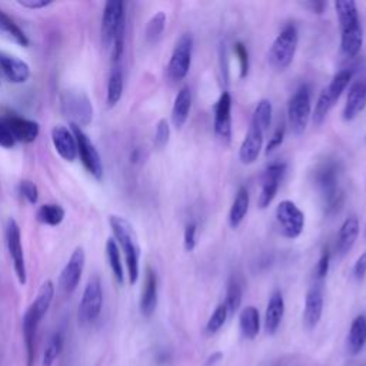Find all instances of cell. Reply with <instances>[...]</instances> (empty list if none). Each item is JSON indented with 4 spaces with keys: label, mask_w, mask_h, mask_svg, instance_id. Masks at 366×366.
Instances as JSON below:
<instances>
[{
    "label": "cell",
    "mask_w": 366,
    "mask_h": 366,
    "mask_svg": "<svg viewBox=\"0 0 366 366\" xmlns=\"http://www.w3.org/2000/svg\"><path fill=\"white\" fill-rule=\"evenodd\" d=\"M285 133H286L285 125H279V127L275 130V133L272 135V137L269 139V142H268V144H266V149H265V154H266V155L272 154L275 149H278L279 146L283 143V140H285Z\"/></svg>",
    "instance_id": "44"
},
{
    "label": "cell",
    "mask_w": 366,
    "mask_h": 366,
    "mask_svg": "<svg viewBox=\"0 0 366 366\" xmlns=\"http://www.w3.org/2000/svg\"><path fill=\"white\" fill-rule=\"evenodd\" d=\"M192 110V92L188 86H183L173 102V108H172V123L176 129H182L185 126V123L189 119Z\"/></svg>",
    "instance_id": "26"
},
{
    "label": "cell",
    "mask_w": 366,
    "mask_h": 366,
    "mask_svg": "<svg viewBox=\"0 0 366 366\" xmlns=\"http://www.w3.org/2000/svg\"><path fill=\"white\" fill-rule=\"evenodd\" d=\"M329 263H331V253L328 249H325L319 258V262L316 265V278L324 279L326 278L329 272Z\"/></svg>",
    "instance_id": "47"
},
{
    "label": "cell",
    "mask_w": 366,
    "mask_h": 366,
    "mask_svg": "<svg viewBox=\"0 0 366 366\" xmlns=\"http://www.w3.org/2000/svg\"><path fill=\"white\" fill-rule=\"evenodd\" d=\"M52 143L57 155L66 162H75L78 158V143L70 127L57 125L52 129Z\"/></svg>",
    "instance_id": "18"
},
{
    "label": "cell",
    "mask_w": 366,
    "mask_h": 366,
    "mask_svg": "<svg viewBox=\"0 0 366 366\" xmlns=\"http://www.w3.org/2000/svg\"><path fill=\"white\" fill-rule=\"evenodd\" d=\"M103 307V287L99 276H92L84 290V297L79 305V321L84 325L93 324Z\"/></svg>",
    "instance_id": "11"
},
{
    "label": "cell",
    "mask_w": 366,
    "mask_h": 366,
    "mask_svg": "<svg viewBox=\"0 0 366 366\" xmlns=\"http://www.w3.org/2000/svg\"><path fill=\"white\" fill-rule=\"evenodd\" d=\"M316 185L325 202L328 215L339 212L342 206V192L338 188V168L333 162L324 164L316 171Z\"/></svg>",
    "instance_id": "7"
},
{
    "label": "cell",
    "mask_w": 366,
    "mask_h": 366,
    "mask_svg": "<svg viewBox=\"0 0 366 366\" xmlns=\"http://www.w3.org/2000/svg\"><path fill=\"white\" fill-rule=\"evenodd\" d=\"M213 129L216 136L224 143H231L232 140V98L229 92H224L219 96L213 106Z\"/></svg>",
    "instance_id": "15"
},
{
    "label": "cell",
    "mask_w": 366,
    "mask_h": 366,
    "mask_svg": "<svg viewBox=\"0 0 366 366\" xmlns=\"http://www.w3.org/2000/svg\"><path fill=\"white\" fill-rule=\"evenodd\" d=\"M53 2L50 0H18V5L25 8V9H30V11H39V9H45L47 6H50Z\"/></svg>",
    "instance_id": "48"
},
{
    "label": "cell",
    "mask_w": 366,
    "mask_h": 366,
    "mask_svg": "<svg viewBox=\"0 0 366 366\" xmlns=\"http://www.w3.org/2000/svg\"><path fill=\"white\" fill-rule=\"evenodd\" d=\"M366 275V252H363L353 265V276L358 280H362Z\"/></svg>",
    "instance_id": "49"
},
{
    "label": "cell",
    "mask_w": 366,
    "mask_h": 366,
    "mask_svg": "<svg viewBox=\"0 0 366 366\" xmlns=\"http://www.w3.org/2000/svg\"><path fill=\"white\" fill-rule=\"evenodd\" d=\"M263 132L256 126L251 125L249 130L239 148V161L244 165H252L258 161L262 146H263Z\"/></svg>",
    "instance_id": "21"
},
{
    "label": "cell",
    "mask_w": 366,
    "mask_h": 366,
    "mask_svg": "<svg viewBox=\"0 0 366 366\" xmlns=\"http://www.w3.org/2000/svg\"><path fill=\"white\" fill-rule=\"evenodd\" d=\"M0 120L6 125L15 140L21 143H33L40 133V126L38 122L18 115L4 116L0 118Z\"/></svg>",
    "instance_id": "19"
},
{
    "label": "cell",
    "mask_w": 366,
    "mask_h": 366,
    "mask_svg": "<svg viewBox=\"0 0 366 366\" xmlns=\"http://www.w3.org/2000/svg\"><path fill=\"white\" fill-rule=\"evenodd\" d=\"M6 246L13 262V269L19 283L23 286L28 282V269H26V259L22 246V235L19 224L15 219H9L6 225Z\"/></svg>",
    "instance_id": "12"
},
{
    "label": "cell",
    "mask_w": 366,
    "mask_h": 366,
    "mask_svg": "<svg viewBox=\"0 0 366 366\" xmlns=\"http://www.w3.org/2000/svg\"><path fill=\"white\" fill-rule=\"evenodd\" d=\"M358 236H359V221L356 216H350L342 224V227L339 229L338 241H336L338 253L341 256L348 255L352 251V248L355 246Z\"/></svg>",
    "instance_id": "25"
},
{
    "label": "cell",
    "mask_w": 366,
    "mask_h": 366,
    "mask_svg": "<svg viewBox=\"0 0 366 366\" xmlns=\"http://www.w3.org/2000/svg\"><path fill=\"white\" fill-rule=\"evenodd\" d=\"M64 209L57 203H45L36 210V221L46 227H59L64 219Z\"/></svg>",
    "instance_id": "34"
},
{
    "label": "cell",
    "mask_w": 366,
    "mask_h": 366,
    "mask_svg": "<svg viewBox=\"0 0 366 366\" xmlns=\"http://www.w3.org/2000/svg\"><path fill=\"white\" fill-rule=\"evenodd\" d=\"M366 108V82L356 81L350 85L342 116L346 122L356 119Z\"/></svg>",
    "instance_id": "22"
},
{
    "label": "cell",
    "mask_w": 366,
    "mask_h": 366,
    "mask_svg": "<svg viewBox=\"0 0 366 366\" xmlns=\"http://www.w3.org/2000/svg\"><path fill=\"white\" fill-rule=\"evenodd\" d=\"M70 129L76 137L78 143V156L84 165V168L88 171L89 175H92L95 179L101 181L103 178V162L101 158L99 151L96 149L95 143L91 140V137L84 132L82 127L76 125H70Z\"/></svg>",
    "instance_id": "9"
},
{
    "label": "cell",
    "mask_w": 366,
    "mask_h": 366,
    "mask_svg": "<svg viewBox=\"0 0 366 366\" xmlns=\"http://www.w3.org/2000/svg\"><path fill=\"white\" fill-rule=\"evenodd\" d=\"M239 326L245 339H255L261 329L259 311L255 307H246L239 315Z\"/></svg>",
    "instance_id": "30"
},
{
    "label": "cell",
    "mask_w": 366,
    "mask_h": 366,
    "mask_svg": "<svg viewBox=\"0 0 366 366\" xmlns=\"http://www.w3.org/2000/svg\"><path fill=\"white\" fill-rule=\"evenodd\" d=\"M242 297H244V287H242V283L241 280L236 278V276H232L229 283H228V289H227V308H228V312L231 315L236 314L241 308V304H242Z\"/></svg>",
    "instance_id": "37"
},
{
    "label": "cell",
    "mask_w": 366,
    "mask_h": 366,
    "mask_svg": "<svg viewBox=\"0 0 366 366\" xmlns=\"http://www.w3.org/2000/svg\"><path fill=\"white\" fill-rule=\"evenodd\" d=\"M272 113H273V109H272L270 101H268V99L259 101V103L256 105V108L253 110L251 125L256 126L258 129H261L265 133L272 123Z\"/></svg>",
    "instance_id": "38"
},
{
    "label": "cell",
    "mask_w": 366,
    "mask_h": 366,
    "mask_svg": "<svg viewBox=\"0 0 366 366\" xmlns=\"http://www.w3.org/2000/svg\"><path fill=\"white\" fill-rule=\"evenodd\" d=\"M234 52L239 62V76H241V79H245L249 75V67H251L249 52L242 42H236L234 45Z\"/></svg>",
    "instance_id": "41"
},
{
    "label": "cell",
    "mask_w": 366,
    "mask_h": 366,
    "mask_svg": "<svg viewBox=\"0 0 366 366\" xmlns=\"http://www.w3.org/2000/svg\"><path fill=\"white\" fill-rule=\"evenodd\" d=\"M299 43V33L295 25H287L273 40L269 53L268 62L275 70H285L294 62L297 49Z\"/></svg>",
    "instance_id": "3"
},
{
    "label": "cell",
    "mask_w": 366,
    "mask_h": 366,
    "mask_svg": "<svg viewBox=\"0 0 366 366\" xmlns=\"http://www.w3.org/2000/svg\"><path fill=\"white\" fill-rule=\"evenodd\" d=\"M18 190H19V195L23 199H26L28 203H30V205H36L38 203V200H39V189H38L35 182L25 179V181H22L19 183Z\"/></svg>",
    "instance_id": "43"
},
{
    "label": "cell",
    "mask_w": 366,
    "mask_h": 366,
    "mask_svg": "<svg viewBox=\"0 0 366 366\" xmlns=\"http://www.w3.org/2000/svg\"><path fill=\"white\" fill-rule=\"evenodd\" d=\"M366 342V318L359 315L353 319L348 336V349L352 355H358Z\"/></svg>",
    "instance_id": "32"
},
{
    "label": "cell",
    "mask_w": 366,
    "mask_h": 366,
    "mask_svg": "<svg viewBox=\"0 0 366 366\" xmlns=\"http://www.w3.org/2000/svg\"><path fill=\"white\" fill-rule=\"evenodd\" d=\"M228 315H229V312H228L227 305H225V304L219 305V307L213 311L212 316L209 318V321H207V324H206V333H207V335H215L219 329H221V328L225 325V322H227V319H228Z\"/></svg>",
    "instance_id": "40"
},
{
    "label": "cell",
    "mask_w": 366,
    "mask_h": 366,
    "mask_svg": "<svg viewBox=\"0 0 366 366\" xmlns=\"http://www.w3.org/2000/svg\"><path fill=\"white\" fill-rule=\"evenodd\" d=\"M15 144H16L15 137L12 136V133L9 132L6 125L2 120H0V148L12 149Z\"/></svg>",
    "instance_id": "46"
},
{
    "label": "cell",
    "mask_w": 366,
    "mask_h": 366,
    "mask_svg": "<svg viewBox=\"0 0 366 366\" xmlns=\"http://www.w3.org/2000/svg\"><path fill=\"white\" fill-rule=\"evenodd\" d=\"M0 38H4L18 46L28 47L30 45V40L28 35L22 30V28L2 9H0Z\"/></svg>",
    "instance_id": "28"
},
{
    "label": "cell",
    "mask_w": 366,
    "mask_h": 366,
    "mask_svg": "<svg viewBox=\"0 0 366 366\" xmlns=\"http://www.w3.org/2000/svg\"><path fill=\"white\" fill-rule=\"evenodd\" d=\"M85 262H86V255L84 248H76L70 255L64 268L62 269L59 285L66 295L73 294V292L78 289L85 269Z\"/></svg>",
    "instance_id": "14"
},
{
    "label": "cell",
    "mask_w": 366,
    "mask_h": 366,
    "mask_svg": "<svg viewBox=\"0 0 366 366\" xmlns=\"http://www.w3.org/2000/svg\"><path fill=\"white\" fill-rule=\"evenodd\" d=\"M125 25V4L122 0H109L103 8L102 15V42L106 47L112 46L116 33Z\"/></svg>",
    "instance_id": "13"
},
{
    "label": "cell",
    "mask_w": 366,
    "mask_h": 366,
    "mask_svg": "<svg viewBox=\"0 0 366 366\" xmlns=\"http://www.w3.org/2000/svg\"><path fill=\"white\" fill-rule=\"evenodd\" d=\"M166 13L165 12H158L155 13L151 21L146 25L144 29V38L146 42L149 45H158L159 40L162 39L165 29H166Z\"/></svg>",
    "instance_id": "36"
},
{
    "label": "cell",
    "mask_w": 366,
    "mask_h": 366,
    "mask_svg": "<svg viewBox=\"0 0 366 366\" xmlns=\"http://www.w3.org/2000/svg\"><path fill=\"white\" fill-rule=\"evenodd\" d=\"M171 140V125L166 119H161L156 125L155 130V146L158 149H164L168 146Z\"/></svg>",
    "instance_id": "42"
},
{
    "label": "cell",
    "mask_w": 366,
    "mask_h": 366,
    "mask_svg": "<svg viewBox=\"0 0 366 366\" xmlns=\"http://www.w3.org/2000/svg\"><path fill=\"white\" fill-rule=\"evenodd\" d=\"M53 297H55V285L52 280H46L39 292H38V297L36 299L33 301V304L29 307L35 315L42 321L43 316L47 314L50 305H52V301H53Z\"/></svg>",
    "instance_id": "33"
},
{
    "label": "cell",
    "mask_w": 366,
    "mask_h": 366,
    "mask_svg": "<svg viewBox=\"0 0 366 366\" xmlns=\"http://www.w3.org/2000/svg\"><path fill=\"white\" fill-rule=\"evenodd\" d=\"M352 78H353L352 70H349V69L341 70L333 76L331 84L321 92V95L318 98V102L315 105V112L312 115L314 122L316 125H321L326 119L329 110L335 106V103L339 101L342 93L350 85Z\"/></svg>",
    "instance_id": "5"
},
{
    "label": "cell",
    "mask_w": 366,
    "mask_h": 366,
    "mask_svg": "<svg viewBox=\"0 0 366 366\" xmlns=\"http://www.w3.org/2000/svg\"><path fill=\"white\" fill-rule=\"evenodd\" d=\"M42 321L33 314V311L29 308L23 316V338H25V346H26V359L28 366H33L35 363V348H36V333L39 324Z\"/></svg>",
    "instance_id": "27"
},
{
    "label": "cell",
    "mask_w": 366,
    "mask_h": 366,
    "mask_svg": "<svg viewBox=\"0 0 366 366\" xmlns=\"http://www.w3.org/2000/svg\"><path fill=\"white\" fill-rule=\"evenodd\" d=\"M106 258H108L110 270H112L116 282L119 285H123L125 283V268H123V263H122L119 245L112 238H109L108 242H106Z\"/></svg>",
    "instance_id": "35"
},
{
    "label": "cell",
    "mask_w": 366,
    "mask_h": 366,
    "mask_svg": "<svg viewBox=\"0 0 366 366\" xmlns=\"http://www.w3.org/2000/svg\"><path fill=\"white\" fill-rule=\"evenodd\" d=\"M285 173H286V164L283 162H273L266 168L262 176V186L258 198V206L261 209L269 207V205L273 202Z\"/></svg>",
    "instance_id": "16"
},
{
    "label": "cell",
    "mask_w": 366,
    "mask_h": 366,
    "mask_svg": "<svg viewBox=\"0 0 366 366\" xmlns=\"http://www.w3.org/2000/svg\"><path fill=\"white\" fill-rule=\"evenodd\" d=\"M276 221L287 239H297L305 229V215L292 200H282L276 207Z\"/></svg>",
    "instance_id": "10"
},
{
    "label": "cell",
    "mask_w": 366,
    "mask_h": 366,
    "mask_svg": "<svg viewBox=\"0 0 366 366\" xmlns=\"http://www.w3.org/2000/svg\"><path fill=\"white\" fill-rule=\"evenodd\" d=\"M109 224L116 238V244H119L125 255L129 283L135 285L140 272V248L135 229L126 217L119 215H112L109 217Z\"/></svg>",
    "instance_id": "2"
},
{
    "label": "cell",
    "mask_w": 366,
    "mask_h": 366,
    "mask_svg": "<svg viewBox=\"0 0 366 366\" xmlns=\"http://www.w3.org/2000/svg\"><path fill=\"white\" fill-rule=\"evenodd\" d=\"M285 314V301L280 290H275L269 298L268 307H266V314H265V329L266 333L275 335L282 324Z\"/></svg>",
    "instance_id": "24"
},
{
    "label": "cell",
    "mask_w": 366,
    "mask_h": 366,
    "mask_svg": "<svg viewBox=\"0 0 366 366\" xmlns=\"http://www.w3.org/2000/svg\"><path fill=\"white\" fill-rule=\"evenodd\" d=\"M335 11L341 26V50L346 57H356L363 45L358 6L353 0H338Z\"/></svg>",
    "instance_id": "1"
},
{
    "label": "cell",
    "mask_w": 366,
    "mask_h": 366,
    "mask_svg": "<svg viewBox=\"0 0 366 366\" xmlns=\"http://www.w3.org/2000/svg\"><path fill=\"white\" fill-rule=\"evenodd\" d=\"M365 236H366V229H365Z\"/></svg>",
    "instance_id": "51"
},
{
    "label": "cell",
    "mask_w": 366,
    "mask_h": 366,
    "mask_svg": "<svg viewBox=\"0 0 366 366\" xmlns=\"http://www.w3.org/2000/svg\"><path fill=\"white\" fill-rule=\"evenodd\" d=\"M62 348H63V336L60 332H56V333H53V336L50 338L46 349H45L42 366H53L55 360L57 359V356L62 352Z\"/></svg>",
    "instance_id": "39"
},
{
    "label": "cell",
    "mask_w": 366,
    "mask_h": 366,
    "mask_svg": "<svg viewBox=\"0 0 366 366\" xmlns=\"http://www.w3.org/2000/svg\"><path fill=\"white\" fill-rule=\"evenodd\" d=\"M158 307V276L152 268L146 269L144 283L140 298V312L143 316L149 318L154 315Z\"/></svg>",
    "instance_id": "20"
},
{
    "label": "cell",
    "mask_w": 366,
    "mask_h": 366,
    "mask_svg": "<svg viewBox=\"0 0 366 366\" xmlns=\"http://www.w3.org/2000/svg\"><path fill=\"white\" fill-rule=\"evenodd\" d=\"M312 116L311 91L307 85H302L287 103V122L295 135H304Z\"/></svg>",
    "instance_id": "6"
},
{
    "label": "cell",
    "mask_w": 366,
    "mask_h": 366,
    "mask_svg": "<svg viewBox=\"0 0 366 366\" xmlns=\"http://www.w3.org/2000/svg\"><path fill=\"white\" fill-rule=\"evenodd\" d=\"M196 234H198V225L189 224L185 228L183 234V246L188 252H192L196 248Z\"/></svg>",
    "instance_id": "45"
},
{
    "label": "cell",
    "mask_w": 366,
    "mask_h": 366,
    "mask_svg": "<svg viewBox=\"0 0 366 366\" xmlns=\"http://www.w3.org/2000/svg\"><path fill=\"white\" fill-rule=\"evenodd\" d=\"M192 55H193V38L185 33L176 42L166 67L169 81L178 84L188 76L192 66Z\"/></svg>",
    "instance_id": "8"
},
{
    "label": "cell",
    "mask_w": 366,
    "mask_h": 366,
    "mask_svg": "<svg viewBox=\"0 0 366 366\" xmlns=\"http://www.w3.org/2000/svg\"><path fill=\"white\" fill-rule=\"evenodd\" d=\"M60 106L62 113L70 122V125L85 127L93 120V103L84 91H66L62 95Z\"/></svg>",
    "instance_id": "4"
},
{
    "label": "cell",
    "mask_w": 366,
    "mask_h": 366,
    "mask_svg": "<svg viewBox=\"0 0 366 366\" xmlns=\"http://www.w3.org/2000/svg\"><path fill=\"white\" fill-rule=\"evenodd\" d=\"M123 70L119 64H115L108 81V92H106V103L108 108H115L123 95Z\"/></svg>",
    "instance_id": "31"
},
{
    "label": "cell",
    "mask_w": 366,
    "mask_h": 366,
    "mask_svg": "<svg viewBox=\"0 0 366 366\" xmlns=\"http://www.w3.org/2000/svg\"><path fill=\"white\" fill-rule=\"evenodd\" d=\"M249 203H251V198H249L248 189L244 186L239 188L229 210V225L232 229L239 228L245 221V217L249 212Z\"/></svg>",
    "instance_id": "29"
},
{
    "label": "cell",
    "mask_w": 366,
    "mask_h": 366,
    "mask_svg": "<svg viewBox=\"0 0 366 366\" xmlns=\"http://www.w3.org/2000/svg\"><path fill=\"white\" fill-rule=\"evenodd\" d=\"M307 6H308V8H311V11H312L314 13L322 15V13H324V11H325L326 4H325V2H309V4H307Z\"/></svg>",
    "instance_id": "50"
},
{
    "label": "cell",
    "mask_w": 366,
    "mask_h": 366,
    "mask_svg": "<svg viewBox=\"0 0 366 366\" xmlns=\"http://www.w3.org/2000/svg\"><path fill=\"white\" fill-rule=\"evenodd\" d=\"M0 72L11 84L15 85L26 84L32 75L28 62L6 52H0Z\"/></svg>",
    "instance_id": "17"
},
{
    "label": "cell",
    "mask_w": 366,
    "mask_h": 366,
    "mask_svg": "<svg viewBox=\"0 0 366 366\" xmlns=\"http://www.w3.org/2000/svg\"><path fill=\"white\" fill-rule=\"evenodd\" d=\"M324 312V294L321 286H312L305 298V309H304V324L308 329H315L321 322Z\"/></svg>",
    "instance_id": "23"
}]
</instances>
